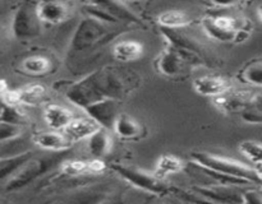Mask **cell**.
Instances as JSON below:
<instances>
[{
    "mask_svg": "<svg viewBox=\"0 0 262 204\" xmlns=\"http://www.w3.org/2000/svg\"><path fill=\"white\" fill-rule=\"evenodd\" d=\"M127 93L124 79L113 68L92 71L67 89V98L79 109L106 99H118Z\"/></svg>",
    "mask_w": 262,
    "mask_h": 204,
    "instance_id": "1",
    "label": "cell"
},
{
    "mask_svg": "<svg viewBox=\"0 0 262 204\" xmlns=\"http://www.w3.org/2000/svg\"><path fill=\"white\" fill-rule=\"evenodd\" d=\"M192 161L200 167L212 175H220L224 181H232L234 184H261V172L250 165L239 162L233 158L212 155L207 152H193Z\"/></svg>",
    "mask_w": 262,
    "mask_h": 204,
    "instance_id": "2",
    "label": "cell"
},
{
    "mask_svg": "<svg viewBox=\"0 0 262 204\" xmlns=\"http://www.w3.org/2000/svg\"><path fill=\"white\" fill-rule=\"evenodd\" d=\"M67 152H49L43 155H35L33 153L22 166L19 170L5 183V190L14 191L28 184L33 183L36 178L45 175L49 171L53 170L55 166L60 165L66 161Z\"/></svg>",
    "mask_w": 262,
    "mask_h": 204,
    "instance_id": "3",
    "label": "cell"
},
{
    "mask_svg": "<svg viewBox=\"0 0 262 204\" xmlns=\"http://www.w3.org/2000/svg\"><path fill=\"white\" fill-rule=\"evenodd\" d=\"M115 28L114 24H109L102 20L96 19L87 15L79 22L73 37L71 41V47L74 51H86L95 47L99 43L113 36Z\"/></svg>",
    "mask_w": 262,
    "mask_h": 204,
    "instance_id": "4",
    "label": "cell"
},
{
    "mask_svg": "<svg viewBox=\"0 0 262 204\" xmlns=\"http://www.w3.org/2000/svg\"><path fill=\"white\" fill-rule=\"evenodd\" d=\"M205 33L212 40L220 42H234L235 36L239 31H252V24L245 18H233L228 15L206 17L201 22Z\"/></svg>",
    "mask_w": 262,
    "mask_h": 204,
    "instance_id": "5",
    "label": "cell"
},
{
    "mask_svg": "<svg viewBox=\"0 0 262 204\" xmlns=\"http://www.w3.org/2000/svg\"><path fill=\"white\" fill-rule=\"evenodd\" d=\"M13 36L18 40H32L42 32V23L36 13V3H23L15 12L12 22Z\"/></svg>",
    "mask_w": 262,
    "mask_h": 204,
    "instance_id": "6",
    "label": "cell"
},
{
    "mask_svg": "<svg viewBox=\"0 0 262 204\" xmlns=\"http://www.w3.org/2000/svg\"><path fill=\"white\" fill-rule=\"evenodd\" d=\"M113 170H115V172L120 177H123L125 181L132 184L133 186L143 191H147V193L159 194L160 195V194H164L168 190V188H166V185L163 183L161 178L156 177L154 173L146 172V171L141 170V168L133 167V166L113 165Z\"/></svg>",
    "mask_w": 262,
    "mask_h": 204,
    "instance_id": "7",
    "label": "cell"
},
{
    "mask_svg": "<svg viewBox=\"0 0 262 204\" xmlns=\"http://www.w3.org/2000/svg\"><path fill=\"white\" fill-rule=\"evenodd\" d=\"M193 190L212 204H245L243 193L232 184H211L196 186Z\"/></svg>",
    "mask_w": 262,
    "mask_h": 204,
    "instance_id": "8",
    "label": "cell"
},
{
    "mask_svg": "<svg viewBox=\"0 0 262 204\" xmlns=\"http://www.w3.org/2000/svg\"><path fill=\"white\" fill-rule=\"evenodd\" d=\"M257 102H261L260 93H253L248 89H229L222 96L215 97V105L224 112L245 110L246 107L252 106Z\"/></svg>",
    "mask_w": 262,
    "mask_h": 204,
    "instance_id": "9",
    "label": "cell"
},
{
    "mask_svg": "<svg viewBox=\"0 0 262 204\" xmlns=\"http://www.w3.org/2000/svg\"><path fill=\"white\" fill-rule=\"evenodd\" d=\"M119 102L118 99H106V101L97 102V104L90 105L83 111L89 115L90 119L100 125L102 129H112L114 125L115 119L119 112Z\"/></svg>",
    "mask_w": 262,
    "mask_h": 204,
    "instance_id": "10",
    "label": "cell"
},
{
    "mask_svg": "<svg viewBox=\"0 0 262 204\" xmlns=\"http://www.w3.org/2000/svg\"><path fill=\"white\" fill-rule=\"evenodd\" d=\"M36 13L42 24H59L68 18L69 7L63 2H38L36 3Z\"/></svg>",
    "mask_w": 262,
    "mask_h": 204,
    "instance_id": "11",
    "label": "cell"
},
{
    "mask_svg": "<svg viewBox=\"0 0 262 204\" xmlns=\"http://www.w3.org/2000/svg\"><path fill=\"white\" fill-rule=\"evenodd\" d=\"M118 137L125 140H138L146 135V128L130 115L120 112L112 128Z\"/></svg>",
    "mask_w": 262,
    "mask_h": 204,
    "instance_id": "12",
    "label": "cell"
},
{
    "mask_svg": "<svg viewBox=\"0 0 262 204\" xmlns=\"http://www.w3.org/2000/svg\"><path fill=\"white\" fill-rule=\"evenodd\" d=\"M106 198V190L100 186L79 189L61 196L51 204H102Z\"/></svg>",
    "mask_w": 262,
    "mask_h": 204,
    "instance_id": "13",
    "label": "cell"
},
{
    "mask_svg": "<svg viewBox=\"0 0 262 204\" xmlns=\"http://www.w3.org/2000/svg\"><path fill=\"white\" fill-rule=\"evenodd\" d=\"M32 143L46 152H67L73 142L64 133L45 132L32 137Z\"/></svg>",
    "mask_w": 262,
    "mask_h": 204,
    "instance_id": "14",
    "label": "cell"
},
{
    "mask_svg": "<svg viewBox=\"0 0 262 204\" xmlns=\"http://www.w3.org/2000/svg\"><path fill=\"white\" fill-rule=\"evenodd\" d=\"M193 89L201 96L219 97L230 89V83L225 78L216 75H204L194 79Z\"/></svg>",
    "mask_w": 262,
    "mask_h": 204,
    "instance_id": "15",
    "label": "cell"
},
{
    "mask_svg": "<svg viewBox=\"0 0 262 204\" xmlns=\"http://www.w3.org/2000/svg\"><path fill=\"white\" fill-rule=\"evenodd\" d=\"M100 129V125L95 122L94 120L90 117H81V119H73L71 124L64 129V134L72 140V142H77V140L87 139L91 137L94 133H96Z\"/></svg>",
    "mask_w": 262,
    "mask_h": 204,
    "instance_id": "16",
    "label": "cell"
},
{
    "mask_svg": "<svg viewBox=\"0 0 262 204\" xmlns=\"http://www.w3.org/2000/svg\"><path fill=\"white\" fill-rule=\"evenodd\" d=\"M43 116H45L46 124L55 132L61 129L64 130L73 120V115L68 109L55 104L48 105L45 112H43Z\"/></svg>",
    "mask_w": 262,
    "mask_h": 204,
    "instance_id": "17",
    "label": "cell"
},
{
    "mask_svg": "<svg viewBox=\"0 0 262 204\" xmlns=\"http://www.w3.org/2000/svg\"><path fill=\"white\" fill-rule=\"evenodd\" d=\"M100 7L104 10H106L107 14L112 18H114L117 22L124 20V22L136 23V24H142L141 18L128 7L125 3L122 2H97Z\"/></svg>",
    "mask_w": 262,
    "mask_h": 204,
    "instance_id": "18",
    "label": "cell"
},
{
    "mask_svg": "<svg viewBox=\"0 0 262 204\" xmlns=\"http://www.w3.org/2000/svg\"><path fill=\"white\" fill-rule=\"evenodd\" d=\"M113 55L118 61L129 63L143 55V45L136 40L120 41L113 48Z\"/></svg>",
    "mask_w": 262,
    "mask_h": 204,
    "instance_id": "19",
    "label": "cell"
},
{
    "mask_svg": "<svg viewBox=\"0 0 262 204\" xmlns=\"http://www.w3.org/2000/svg\"><path fill=\"white\" fill-rule=\"evenodd\" d=\"M31 144L32 143V138L28 139L25 134L19 135L17 138L7 140V142L0 143V158H9L15 157V156L25 155V153L31 152Z\"/></svg>",
    "mask_w": 262,
    "mask_h": 204,
    "instance_id": "20",
    "label": "cell"
},
{
    "mask_svg": "<svg viewBox=\"0 0 262 204\" xmlns=\"http://www.w3.org/2000/svg\"><path fill=\"white\" fill-rule=\"evenodd\" d=\"M87 139H89L87 147H89L90 153L96 160L105 157L110 152V148H112V138H110L109 133L105 129H102V128H100L96 133H94Z\"/></svg>",
    "mask_w": 262,
    "mask_h": 204,
    "instance_id": "21",
    "label": "cell"
},
{
    "mask_svg": "<svg viewBox=\"0 0 262 204\" xmlns=\"http://www.w3.org/2000/svg\"><path fill=\"white\" fill-rule=\"evenodd\" d=\"M15 101L17 105H27V106H35L40 104L46 94V88L42 84H31V86L25 87L19 91H14Z\"/></svg>",
    "mask_w": 262,
    "mask_h": 204,
    "instance_id": "22",
    "label": "cell"
},
{
    "mask_svg": "<svg viewBox=\"0 0 262 204\" xmlns=\"http://www.w3.org/2000/svg\"><path fill=\"white\" fill-rule=\"evenodd\" d=\"M183 160H181V158L177 157V156L170 155V153H166V155H163L159 158L154 175L163 180L165 176L181 172V171H183Z\"/></svg>",
    "mask_w": 262,
    "mask_h": 204,
    "instance_id": "23",
    "label": "cell"
},
{
    "mask_svg": "<svg viewBox=\"0 0 262 204\" xmlns=\"http://www.w3.org/2000/svg\"><path fill=\"white\" fill-rule=\"evenodd\" d=\"M158 22L164 30H177L191 24L192 18L182 10H166L158 18Z\"/></svg>",
    "mask_w": 262,
    "mask_h": 204,
    "instance_id": "24",
    "label": "cell"
},
{
    "mask_svg": "<svg viewBox=\"0 0 262 204\" xmlns=\"http://www.w3.org/2000/svg\"><path fill=\"white\" fill-rule=\"evenodd\" d=\"M22 69L25 70V73L30 74V75L40 76L50 73L53 69V63L46 56L33 55L22 61Z\"/></svg>",
    "mask_w": 262,
    "mask_h": 204,
    "instance_id": "25",
    "label": "cell"
},
{
    "mask_svg": "<svg viewBox=\"0 0 262 204\" xmlns=\"http://www.w3.org/2000/svg\"><path fill=\"white\" fill-rule=\"evenodd\" d=\"M32 155L33 150H31L25 155L15 156V157L0 158V183H7Z\"/></svg>",
    "mask_w": 262,
    "mask_h": 204,
    "instance_id": "26",
    "label": "cell"
},
{
    "mask_svg": "<svg viewBox=\"0 0 262 204\" xmlns=\"http://www.w3.org/2000/svg\"><path fill=\"white\" fill-rule=\"evenodd\" d=\"M239 150L251 163L255 170L261 172V157H262V145L260 142L256 140H245L241 143Z\"/></svg>",
    "mask_w": 262,
    "mask_h": 204,
    "instance_id": "27",
    "label": "cell"
},
{
    "mask_svg": "<svg viewBox=\"0 0 262 204\" xmlns=\"http://www.w3.org/2000/svg\"><path fill=\"white\" fill-rule=\"evenodd\" d=\"M239 79L245 83L260 87L262 84V61L261 59L251 60L245 68L241 70Z\"/></svg>",
    "mask_w": 262,
    "mask_h": 204,
    "instance_id": "28",
    "label": "cell"
},
{
    "mask_svg": "<svg viewBox=\"0 0 262 204\" xmlns=\"http://www.w3.org/2000/svg\"><path fill=\"white\" fill-rule=\"evenodd\" d=\"M0 121L9 122V124L20 125L25 126L26 124V115L23 114L22 110H19L18 106H9L4 105V107L0 111Z\"/></svg>",
    "mask_w": 262,
    "mask_h": 204,
    "instance_id": "29",
    "label": "cell"
},
{
    "mask_svg": "<svg viewBox=\"0 0 262 204\" xmlns=\"http://www.w3.org/2000/svg\"><path fill=\"white\" fill-rule=\"evenodd\" d=\"M60 171L64 175L76 176L89 171V162L77 160H67L60 163Z\"/></svg>",
    "mask_w": 262,
    "mask_h": 204,
    "instance_id": "30",
    "label": "cell"
},
{
    "mask_svg": "<svg viewBox=\"0 0 262 204\" xmlns=\"http://www.w3.org/2000/svg\"><path fill=\"white\" fill-rule=\"evenodd\" d=\"M25 134V126L9 124V122L0 121V143L17 138Z\"/></svg>",
    "mask_w": 262,
    "mask_h": 204,
    "instance_id": "31",
    "label": "cell"
},
{
    "mask_svg": "<svg viewBox=\"0 0 262 204\" xmlns=\"http://www.w3.org/2000/svg\"><path fill=\"white\" fill-rule=\"evenodd\" d=\"M242 117L245 121L251 122V124H260L262 120L261 115V102L252 105V106H248L243 110Z\"/></svg>",
    "mask_w": 262,
    "mask_h": 204,
    "instance_id": "32",
    "label": "cell"
},
{
    "mask_svg": "<svg viewBox=\"0 0 262 204\" xmlns=\"http://www.w3.org/2000/svg\"><path fill=\"white\" fill-rule=\"evenodd\" d=\"M245 204H262L261 193L258 190H247L243 193Z\"/></svg>",
    "mask_w": 262,
    "mask_h": 204,
    "instance_id": "33",
    "label": "cell"
},
{
    "mask_svg": "<svg viewBox=\"0 0 262 204\" xmlns=\"http://www.w3.org/2000/svg\"><path fill=\"white\" fill-rule=\"evenodd\" d=\"M8 91H9V89H8V84H7V82L0 81V96L4 97V96H5V93H7Z\"/></svg>",
    "mask_w": 262,
    "mask_h": 204,
    "instance_id": "34",
    "label": "cell"
},
{
    "mask_svg": "<svg viewBox=\"0 0 262 204\" xmlns=\"http://www.w3.org/2000/svg\"><path fill=\"white\" fill-rule=\"evenodd\" d=\"M159 204H166V203H159Z\"/></svg>",
    "mask_w": 262,
    "mask_h": 204,
    "instance_id": "35",
    "label": "cell"
}]
</instances>
